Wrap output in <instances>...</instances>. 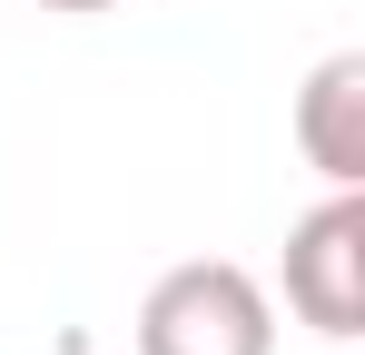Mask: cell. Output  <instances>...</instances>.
<instances>
[{"mask_svg":"<svg viewBox=\"0 0 365 355\" xmlns=\"http://www.w3.org/2000/svg\"><path fill=\"white\" fill-rule=\"evenodd\" d=\"M40 10H60V20H99V10H119V0H40Z\"/></svg>","mask_w":365,"mask_h":355,"instance_id":"obj_4","label":"cell"},{"mask_svg":"<svg viewBox=\"0 0 365 355\" xmlns=\"http://www.w3.org/2000/svg\"><path fill=\"white\" fill-rule=\"evenodd\" d=\"M138 355H277V296L237 257H187L138 296Z\"/></svg>","mask_w":365,"mask_h":355,"instance_id":"obj_1","label":"cell"},{"mask_svg":"<svg viewBox=\"0 0 365 355\" xmlns=\"http://www.w3.org/2000/svg\"><path fill=\"white\" fill-rule=\"evenodd\" d=\"M297 148L326 187H365V50H336L297 89Z\"/></svg>","mask_w":365,"mask_h":355,"instance_id":"obj_3","label":"cell"},{"mask_svg":"<svg viewBox=\"0 0 365 355\" xmlns=\"http://www.w3.org/2000/svg\"><path fill=\"white\" fill-rule=\"evenodd\" d=\"M287 306L326 346L365 336V187H336L287 227Z\"/></svg>","mask_w":365,"mask_h":355,"instance_id":"obj_2","label":"cell"}]
</instances>
